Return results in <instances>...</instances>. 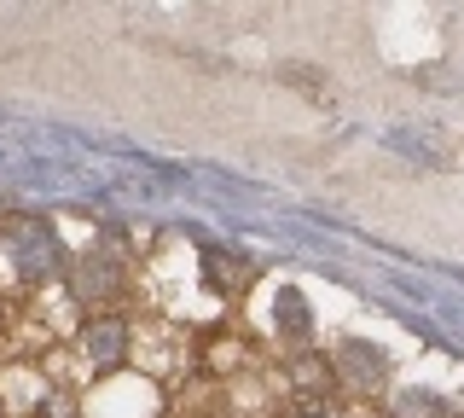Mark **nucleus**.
<instances>
[{
    "instance_id": "f03ea898",
    "label": "nucleus",
    "mask_w": 464,
    "mask_h": 418,
    "mask_svg": "<svg viewBox=\"0 0 464 418\" xmlns=\"http://www.w3.org/2000/svg\"><path fill=\"white\" fill-rule=\"evenodd\" d=\"M302 418H331V413H319V407H308V413H302Z\"/></svg>"
},
{
    "instance_id": "f257e3e1",
    "label": "nucleus",
    "mask_w": 464,
    "mask_h": 418,
    "mask_svg": "<svg viewBox=\"0 0 464 418\" xmlns=\"http://www.w3.org/2000/svg\"><path fill=\"white\" fill-rule=\"evenodd\" d=\"M87 343H99V366H111V360H122V331L105 326L99 337H87Z\"/></svg>"
}]
</instances>
